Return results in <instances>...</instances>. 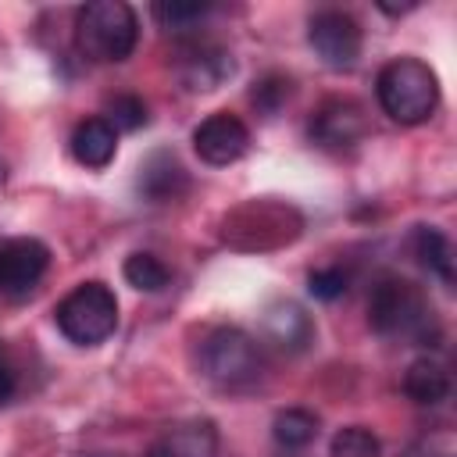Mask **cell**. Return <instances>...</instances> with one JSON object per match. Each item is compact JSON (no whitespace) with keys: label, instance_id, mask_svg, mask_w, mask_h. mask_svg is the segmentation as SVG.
<instances>
[{"label":"cell","instance_id":"cell-19","mask_svg":"<svg viewBox=\"0 0 457 457\" xmlns=\"http://www.w3.org/2000/svg\"><path fill=\"white\" fill-rule=\"evenodd\" d=\"M121 275H125V282H129L132 289H139V293H161V289L171 282L168 264H164L161 257L146 253V250L129 253L125 264H121Z\"/></svg>","mask_w":457,"mask_h":457},{"label":"cell","instance_id":"cell-13","mask_svg":"<svg viewBox=\"0 0 457 457\" xmlns=\"http://www.w3.org/2000/svg\"><path fill=\"white\" fill-rule=\"evenodd\" d=\"M146 457H218V428L207 418L179 421L150 443Z\"/></svg>","mask_w":457,"mask_h":457},{"label":"cell","instance_id":"cell-10","mask_svg":"<svg viewBox=\"0 0 457 457\" xmlns=\"http://www.w3.org/2000/svg\"><path fill=\"white\" fill-rule=\"evenodd\" d=\"M193 150L204 164H214V168H225L232 161H239L246 150H250V129L243 125V118L228 114V111H218V114H207L196 129H193Z\"/></svg>","mask_w":457,"mask_h":457},{"label":"cell","instance_id":"cell-23","mask_svg":"<svg viewBox=\"0 0 457 457\" xmlns=\"http://www.w3.org/2000/svg\"><path fill=\"white\" fill-rule=\"evenodd\" d=\"M346 271L343 268H336V264H328V268H314L311 275H307V289H311V296L314 300H325V303H332V300H339L343 293H346Z\"/></svg>","mask_w":457,"mask_h":457},{"label":"cell","instance_id":"cell-22","mask_svg":"<svg viewBox=\"0 0 457 457\" xmlns=\"http://www.w3.org/2000/svg\"><path fill=\"white\" fill-rule=\"evenodd\" d=\"M289 93H293V82H289L286 75L271 71V75H264V79L253 82V89H250V104H253L261 114H275V111L289 100Z\"/></svg>","mask_w":457,"mask_h":457},{"label":"cell","instance_id":"cell-24","mask_svg":"<svg viewBox=\"0 0 457 457\" xmlns=\"http://www.w3.org/2000/svg\"><path fill=\"white\" fill-rule=\"evenodd\" d=\"M11 396H14V371H11V364L0 353V403H7Z\"/></svg>","mask_w":457,"mask_h":457},{"label":"cell","instance_id":"cell-8","mask_svg":"<svg viewBox=\"0 0 457 457\" xmlns=\"http://www.w3.org/2000/svg\"><path fill=\"white\" fill-rule=\"evenodd\" d=\"M50 268V246L32 236H14L0 243V293L29 296Z\"/></svg>","mask_w":457,"mask_h":457},{"label":"cell","instance_id":"cell-5","mask_svg":"<svg viewBox=\"0 0 457 457\" xmlns=\"http://www.w3.org/2000/svg\"><path fill=\"white\" fill-rule=\"evenodd\" d=\"M54 321L61 336L75 346H100L118 328V300L104 282H79L57 307Z\"/></svg>","mask_w":457,"mask_h":457},{"label":"cell","instance_id":"cell-20","mask_svg":"<svg viewBox=\"0 0 457 457\" xmlns=\"http://www.w3.org/2000/svg\"><path fill=\"white\" fill-rule=\"evenodd\" d=\"M328 457H382V443L371 428L364 425H346L332 436Z\"/></svg>","mask_w":457,"mask_h":457},{"label":"cell","instance_id":"cell-14","mask_svg":"<svg viewBox=\"0 0 457 457\" xmlns=\"http://www.w3.org/2000/svg\"><path fill=\"white\" fill-rule=\"evenodd\" d=\"M68 146H71V157H75L82 168L100 171V168H107V164L114 161V154H118V132H114V125H111L107 118H86V121L75 125Z\"/></svg>","mask_w":457,"mask_h":457},{"label":"cell","instance_id":"cell-7","mask_svg":"<svg viewBox=\"0 0 457 457\" xmlns=\"http://www.w3.org/2000/svg\"><path fill=\"white\" fill-rule=\"evenodd\" d=\"M307 132H311V143H318L321 150L343 154V150H353L368 136V114L357 100L332 96V100L314 107V114L307 121Z\"/></svg>","mask_w":457,"mask_h":457},{"label":"cell","instance_id":"cell-1","mask_svg":"<svg viewBox=\"0 0 457 457\" xmlns=\"http://www.w3.org/2000/svg\"><path fill=\"white\" fill-rule=\"evenodd\" d=\"M368 325L378 336L407 339V343H418V346H436V339H439L432 303L407 278L375 282V289L368 296Z\"/></svg>","mask_w":457,"mask_h":457},{"label":"cell","instance_id":"cell-15","mask_svg":"<svg viewBox=\"0 0 457 457\" xmlns=\"http://www.w3.org/2000/svg\"><path fill=\"white\" fill-rule=\"evenodd\" d=\"M403 393L418 407H439L450 396V371L436 357H418L403 371Z\"/></svg>","mask_w":457,"mask_h":457},{"label":"cell","instance_id":"cell-25","mask_svg":"<svg viewBox=\"0 0 457 457\" xmlns=\"http://www.w3.org/2000/svg\"><path fill=\"white\" fill-rule=\"evenodd\" d=\"M86 457H114V453H86Z\"/></svg>","mask_w":457,"mask_h":457},{"label":"cell","instance_id":"cell-17","mask_svg":"<svg viewBox=\"0 0 457 457\" xmlns=\"http://www.w3.org/2000/svg\"><path fill=\"white\" fill-rule=\"evenodd\" d=\"M211 11H214V7H211L207 0H161V4L150 7L154 21H157L164 32H171V36H193V32L204 25V18H207Z\"/></svg>","mask_w":457,"mask_h":457},{"label":"cell","instance_id":"cell-9","mask_svg":"<svg viewBox=\"0 0 457 457\" xmlns=\"http://www.w3.org/2000/svg\"><path fill=\"white\" fill-rule=\"evenodd\" d=\"M236 61L225 46L207 43V39H186L179 57H175V75L189 93H211L218 89L225 79H232Z\"/></svg>","mask_w":457,"mask_h":457},{"label":"cell","instance_id":"cell-21","mask_svg":"<svg viewBox=\"0 0 457 457\" xmlns=\"http://www.w3.org/2000/svg\"><path fill=\"white\" fill-rule=\"evenodd\" d=\"M107 121L114 125V132H118V129H121V132L143 129V125H146V104H143V96H136V93H118V96H111V100H107Z\"/></svg>","mask_w":457,"mask_h":457},{"label":"cell","instance_id":"cell-3","mask_svg":"<svg viewBox=\"0 0 457 457\" xmlns=\"http://www.w3.org/2000/svg\"><path fill=\"white\" fill-rule=\"evenodd\" d=\"M375 96L396 125H421L439 107V79L421 57H393L375 75Z\"/></svg>","mask_w":457,"mask_h":457},{"label":"cell","instance_id":"cell-6","mask_svg":"<svg viewBox=\"0 0 457 457\" xmlns=\"http://www.w3.org/2000/svg\"><path fill=\"white\" fill-rule=\"evenodd\" d=\"M307 43L314 50V57L332 68V71H346L357 64L361 57V25L353 21V14L346 11H336V7H325L318 11L311 21H307Z\"/></svg>","mask_w":457,"mask_h":457},{"label":"cell","instance_id":"cell-4","mask_svg":"<svg viewBox=\"0 0 457 457\" xmlns=\"http://www.w3.org/2000/svg\"><path fill=\"white\" fill-rule=\"evenodd\" d=\"M139 43V18L125 0H89L75 14V46L96 64H121Z\"/></svg>","mask_w":457,"mask_h":457},{"label":"cell","instance_id":"cell-16","mask_svg":"<svg viewBox=\"0 0 457 457\" xmlns=\"http://www.w3.org/2000/svg\"><path fill=\"white\" fill-rule=\"evenodd\" d=\"M411 253H414V261L428 275H436L443 286H453V243H450V236L443 228H436V225H414V232H411Z\"/></svg>","mask_w":457,"mask_h":457},{"label":"cell","instance_id":"cell-18","mask_svg":"<svg viewBox=\"0 0 457 457\" xmlns=\"http://www.w3.org/2000/svg\"><path fill=\"white\" fill-rule=\"evenodd\" d=\"M271 439L282 450H303L318 439V414H311L307 407H286L275 414L271 421Z\"/></svg>","mask_w":457,"mask_h":457},{"label":"cell","instance_id":"cell-2","mask_svg":"<svg viewBox=\"0 0 457 457\" xmlns=\"http://www.w3.org/2000/svg\"><path fill=\"white\" fill-rule=\"evenodd\" d=\"M196 368L211 386L225 393H246L264 375L261 343L236 325H218L200 339Z\"/></svg>","mask_w":457,"mask_h":457},{"label":"cell","instance_id":"cell-12","mask_svg":"<svg viewBox=\"0 0 457 457\" xmlns=\"http://www.w3.org/2000/svg\"><path fill=\"white\" fill-rule=\"evenodd\" d=\"M136 189L146 204H171L189 189V171L175 157V150H154L143 157Z\"/></svg>","mask_w":457,"mask_h":457},{"label":"cell","instance_id":"cell-11","mask_svg":"<svg viewBox=\"0 0 457 457\" xmlns=\"http://www.w3.org/2000/svg\"><path fill=\"white\" fill-rule=\"evenodd\" d=\"M314 318L296 300H275L261 314V336L278 353H303L314 343Z\"/></svg>","mask_w":457,"mask_h":457}]
</instances>
